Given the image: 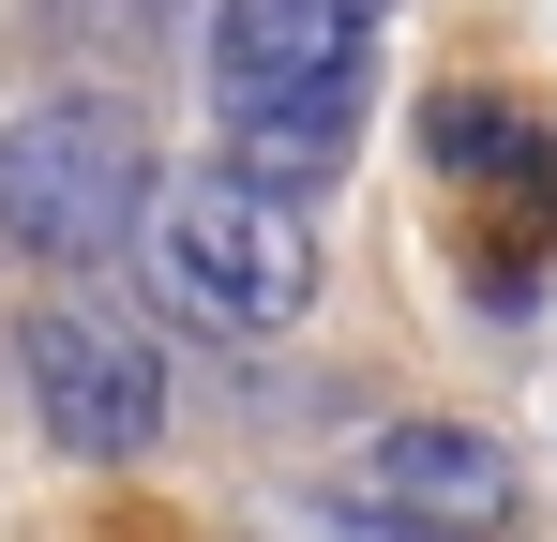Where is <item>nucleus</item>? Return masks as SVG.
<instances>
[{
  "label": "nucleus",
  "mask_w": 557,
  "mask_h": 542,
  "mask_svg": "<svg viewBox=\"0 0 557 542\" xmlns=\"http://www.w3.org/2000/svg\"><path fill=\"white\" fill-rule=\"evenodd\" d=\"M376 30L392 0H211V121L226 151L286 196L347 181L362 151V106H376Z\"/></svg>",
  "instance_id": "obj_1"
},
{
  "label": "nucleus",
  "mask_w": 557,
  "mask_h": 542,
  "mask_svg": "<svg viewBox=\"0 0 557 542\" xmlns=\"http://www.w3.org/2000/svg\"><path fill=\"white\" fill-rule=\"evenodd\" d=\"M136 257H151V301L211 332V347H272L317 317V196H286L257 181L242 151L226 167H196L151 196V226H136Z\"/></svg>",
  "instance_id": "obj_2"
},
{
  "label": "nucleus",
  "mask_w": 557,
  "mask_h": 542,
  "mask_svg": "<svg viewBox=\"0 0 557 542\" xmlns=\"http://www.w3.org/2000/svg\"><path fill=\"white\" fill-rule=\"evenodd\" d=\"M151 196H166V167H151V121L121 90H46L0 121V257L106 271L151 226Z\"/></svg>",
  "instance_id": "obj_3"
},
{
  "label": "nucleus",
  "mask_w": 557,
  "mask_h": 542,
  "mask_svg": "<svg viewBox=\"0 0 557 542\" xmlns=\"http://www.w3.org/2000/svg\"><path fill=\"white\" fill-rule=\"evenodd\" d=\"M422 167L453 181V226H467V271H482V317H528L557 271V121L512 106V90H437L422 106Z\"/></svg>",
  "instance_id": "obj_4"
},
{
  "label": "nucleus",
  "mask_w": 557,
  "mask_h": 542,
  "mask_svg": "<svg viewBox=\"0 0 557 542\" xmlns=\"http://www.w3.org/2000/svg\"><path fill=\"white\" fill-rule=\"evenodd\" d=\"M15 377H30V422L76 467H121L166 422V347H151L136 301H30L15 317Z\"/></svg>",
  "instance_id": "obj_5"
},
{
  "label": "nucleus",
  "mask_w": 557,
  "mask_h": 542,
  "mask_svg": "<svg viewBox=\"0 0 557 542\" xmlns=\"http://www.w3.org/2000/svg\"><path fill=\"white\" fill-rule=\"evenodd\" d=\"M362 497H376V513H422V528L497 542L528 482H512V452L482 438V422H392V438L362 452Z\"/></svg>",
  "instance_id": "obj_6"
},
{
  "label": "nucleus",
  "mask_w": 557,
  "mask_h": 542,
  "mask_svg": "<svg viewBox=\"0 0 557 542\" xmlns=\"http://www.w3.org/2000/svg\"><path fill=\"white\" fill-rule=\"evenodd\" d=\"M301 542H467V528H422V513H376L362 497V513H332V528H301Z\"/></svg>",
  "instance_id": "obj_7"
},
{
  "label": "nucleus",
  "mask_w": 557,
  "mask_h": 542,
  "mask_svg": "<svg viewBox=\"0 0 557 542\" xmlns=\"http://www.w3.org/2000/svg\"><path fill=\"white\" fill-rule=\"evenodd\" d=\"M121 15H166V0H121Z\"/></svg>",
  "instance_id": "obj_8"
}]
</instances>
